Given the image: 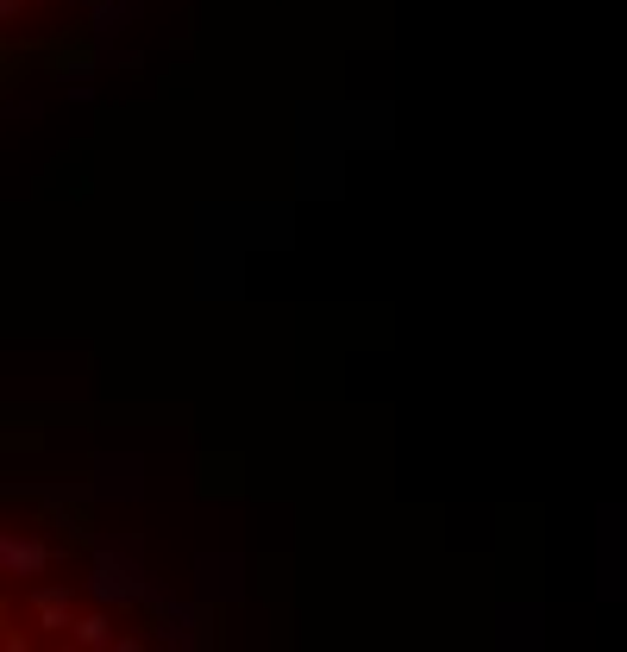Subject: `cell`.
I'll return each mask as SVG.
<instances>
[]
</instances>
